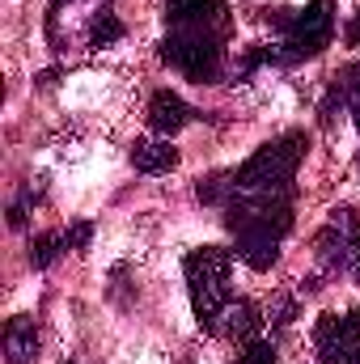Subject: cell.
Listing matches in <instances>:
<instances>
[{
	"label": "cell",
	"mask_w": 360,
	"mask_h": 364,
	"mask_svg": "<svg viewBox=\"0 0 360 364\" xmlns=\"http://www.w3.org/2000/svg\"><path fill=\"white\" fill-rule=\"evenodd\" d=\"M225 229L238 242V259L250 272H268L280 259V242L292 229V195H250L238 191L225 208Z\"/></svg>",
	"instance_id": "1"
},
{
	"label": "cell",
	"mask_w": 360,
	"mask_h": 364,
	"mask_svg": "<svg viewBox=\"0 0 360 364\" xmlns=\"http://www.w3.org/2000/svg\"><path fill=\"white\" fill-rule=\"evenodd\" d=\"M229 272H233V250L225 246H199L182 259V275H186V296H191V309H195V322L199 331L216 335L221 331V318L233 301L229 292Z\"/></svg>",
	"instance_id": "2"
},
{
	"label": "cell",
	"mask_w": 360,
	"mask_h": 364,
	"mask_svg": "<svg viewBox=\"0 0 360 364\" xmlns=\"http://www.w3.org/2000/svg\"><path fill=\"white\" fill-rule=\"evenodd\" d=\"M229 26H170L162 38V60L195 85H221L225 77Z\"/></svg>",
	"instance_id": "3"
},
{
	"label": "cell",
	"mask_w": 360,
	"mask_h": 364,
	"mask_svg": "<svg viewBox=\"0 0 360 364\" xmlns=\"http://www.w3.org/2000/svg\"><path fill=\"white\" fill-rule=\"evenodd\" d=\"M309 149V136L305 132H284L268 140L250 161H242L233 170L238 191H250V195H292V178H297V166Z\"/></svg>",
	"instance_id": "4"
},
{
	"label": "cell",
	"mask_w": 360,
	"mask_h": 364,
	"mask_svg": "<svg viewBox=\"0 0 360 364\" xmlns=\"http://www.w3.org/2000/svg\"><path fill=\"white\" fill-rule=\"evenodd\" d=\"M280 26V64H301V60H314L331 47L335 38V0H309L305 9H284L275 17Z\"/></svg>",
	"instance_id": "5"
},
{
	"label": "cell",
	"mask_w": 360,
	"mask_h": 364,
	"mask_svg": "<svg viewBox=\"0 0 360 364\" xmlns=\"http://www.w3.org/2000/svg\"><path fill=\"white\" fill-rule=\"evenodd\" d=\"M314 250L322 259V267L335 275L360 279V220L352 208H335L327 216V225L314 233Z\"/></svg>",
	"instance_id": "6"
},
{
	"label": "cell",
	"mask_w": 360,
	"mask_h": 364,
	"mask_svg": "<svg viewBox=\"0 0 360 364\" xmlns=\"http://www.w3.org/2000/svg\"><path fill=\"white\" fill-rule=\"evenodd\" d=\"M360 343V331L352 326L348 314H322L314 322V352L322 364H352Z\"/></svg>",
	"instance_id": "7"
},
{
	"label": "cell",
	"mask_w": 360,
	"mask_h": 364,
	"mask_svg": "<svg viewBox=\"0 0 360 364\" xmlns=\"http://www.w3.org/2000/svg\"><path fill=\"white\" fill-rule=\"evenodd\" d=\"M199 119V110L191 106V102H182L174 90H157L149 97V127L162 136V140H170V136H179L186 123H195Z\"/></svg>",
	"instance_id": "8"
},
{
	"label": "cell",
	"mask_w": 360,
	"mask_h": 364,
	"mask_svg": "<svg viewBox=\"0 0 360 364\" xmlns=\"http://www.w3.org/2000/svg\"><path fill=\"white\" fill-rule=\"evenodd\" d=\"M166 26H229L225 0H166Z\"/></svg>",
	"instance_id": "9"
},
{
	"label": "cell",
	"mask_w": 360,
	"mask_h": 364,
	"mask_svg": "<svg viewBox=\"0 0 360 364\" xmlns=\"http://www.w3.org/2000/svg\"><path fill=\"white\" fill-rule=\"evenodd\" d=\"M4 360L9 364H34L38 360V326L34 318H9L4 326Z\"/></svg>",
	"instance_id": "10"
},
{
	"label": "cell",
	"mask_w": 360,
	"mask_h": 364,
	"mask_svg": "<svg viewBox=\"0 0 360 364\" xmlns=\"http://www.w3.org/2000/svg\"><path fill=\"white\" fill-rule=\"evenodd\" d=\"M263 309L255 305V301H229V309H225V318H221V331L233 339V343H250L259 331H263Z\"/></svg>",
	"instance_id": "11"
},
{
	"label": "cell",
	"mask_w": 360,
	"mask_h": 364,
	"mask_svg": "<svg viewBox=\"0 0 360 364\" xmlns=\"http://www.w3.org/2000/svg\"><path fill=\"white\" fill-rule=\"evenodd\" d=\"M132 166L140 174H170V170H179V149L170 140H136L132 144Z\"/></svg>",
	"instance_id": "12"
},
{
	"label": "cell",
	"mask_w": 360,
	"mask_h": 364,
	"mask_svg": "<svg viewBox=\"0 0 360 364\" xmlns=\"http://www.w3.org/2000/svg\"><path fill=\"white\" fill-rule=\"evenodd\" d=\"M68 250V242H64V229H47V233H34L30 237V267H51L60 255Z\"/></svg>",
	"instance_id": "13"
},
{
	"label": "cell",
	"mask_w": 360,
	"mask_h": 364,
	"mask_svg": "<svg viewBox=\"0 0 360 364\" xmlns=\"http://www.w3.org/2000/svg\"><path fill=\"white\" fill-rule=\"evenodd\" d=\"M195 195L208 208H229V199L238 195V182H233V174H208V178H199Z\"/></svg>",
	"instance_id": "14"
},
{
	"label": "cell",
	"mask_w": 360,
	"mask_h": 364,
	"mask_svg": "<svg viewBox=\"0 0 360 364\" xmlns=\"http://www.w3.org/2000/svg\"><path fill=\"white\" fill-rule=\"evenodd\" d=\"M119 38H123V21H119L110 9H102L90 26V47H110V43H119Z\"/></svg>",
	"instance_id": "15"
},
{
	"label": "cell",
	"mask_w": 360,
	"mask_h": 364,
	"mask_svg": "<svg viewBox=\"0 0 360 364\" xmlns=\"http://www.w3.org/2000/svg\"><path fill=\"white\" fill-rule=\"evenodd\" d=\"M335 85H339V93H344V102H348V110H352V123L360 127V64H352V68H344L339 77H331Z\"/></svg>",
	"instance_id": "16"
},
{
	"label": "cell",
	"mask_w": 360,
	"mask_h": 364,
	"mask_svg": "<svg viewBox=\"0 0 360 364\" xmlns=\"http://www.w3.org/2000/svg\"><path fill=\"white\" fill-rule=\"evenodd\" d=\"M238 364H275V348L268 339H250V343H242Z\"/></svg>",
	"instance_id": "17"
},
{
	"label": "cell",
	"mask_w": 360,
	"mask_h": 364,
	"mask_svg": "<svg viewBox=\"0 0 360 364\" xmlns=\"http://www.w3.org/2000/svg\"><path fill=\"white\" fill-rule=\"evenodd\" d=\"M90 237H93V225H90V220H77V225H68V229H64L68 250H85V246H90Z\"/></svg>",
	"instance_id": "18"
},
{
	"label": "cell",
	"mask_w": 360,
	"mask_h": 364,
	"mask_svg": "<svg viewBox=\"0 0 360 364\" xmlns=\"http://www.w3.org/2000/svg\"><path fill=\"white\" fill-rule=\"evenodd\" d=\"M348 43H352V47H356V51H360V13H356V21L348 26Z\"/></svg>",
	"instance_id": "19"
},
{
	"label": "cell",
	"mask_w": 360,
	"mask_h": 364,
	"mask_svg": "<svg viewBox=\"0 0 360 364\" xmlns=\"http://www.w3.org/2000/svg\"><path fill=\"white\" fill-rule=\"evenodd\" d=\"M352 364H360V343H356V356H352Z\"/></svg>",
	"instance_id": "20"
},
{
	"label": "cell",
	"mask_w": 360,
	"mask_h": 364,
	"mask_svg": "<svg viewBox=\"0 0 360 364\" xmlns=\"http://www.w3.org/2000/svg\"><path fill=\"white\" fill-rule=\"evenodd\" d=\"M356 166H360V161H356Z\"/></svg>",
	"instance_id": "21"
}]
</instances>
